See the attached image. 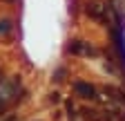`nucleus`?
<instances>
[{"label":"nucleus","instance_id":"6e6552de","mask_svg":"<svg viewBox=\"0 0 125 121\" xmlns=\"http://www.w3.org/2000/svg\"><path fill=\"white\" fill-rule=\"evenodd\" d=\"M5 2H11V0H5Z\"/></svg>","mask_w":125,"mask_h":121},{"label":"nucleus","instance_id":"20e7f679","mask_svg":"<svg viewBox=\"0 0 125 121\" xmlns=\"http://www.w3.org/2000/svg\"><path fill=\"white\" fill-rule=\"evenodd\" d=\"M103 94L107 97V101L112 105H118V108L125 110V90L123 87H116V85H105L103 87Z\"/></svg>","mask_w":125,"mask_h":121},{"label":"nucleus","instance_id":"f257e3e1","mask_svg":"<svg viewBox=\"0 0 125 121\" xmlns=\"http://www.w3.org/2000/svg\"><path fill=\"white\" fill-rule=\"evenodd\" d=\"M83 11H85L87 18L96 20L101 25H109V11H112V7H109L107 2H101V0H87Z\"/></svg>","mask_w":125,"mask_h":121},{"label":"nucleus","instance_id":"423d86ee","mask_svg":"<svg viewBox=\"0 0 125 121\" xmlns=\"http://www.w3.org/2000/svg\"><path fill=\"white\" fill-rule=\"evenodd\" d=\"M47 101L56 105V103H60V94H58V92H49V97H47Z\"/></svg>","mask_w":125,"mask_h":121},{"label":"nucleus","instance_id":"f03ea898","mask_svg":"<svg viewBox=\"0 0 125 121\" xmlns=\"http://www.w3.org/2000/svg\"><path fill=\"white\" fill-rule=\"evenodd\" d=\"M67 54L72 56H98V49L94 47L89 40H81V38H74L67 43Z\"/></svg>","mask_w":125,"mask_h":121},{"label":"nucleus","instance_id":"39448f33","mask_svg":"<svg viewBox=\"0 0 125 121\" xmlns=\"http://www.w3.org/2000/svg\"><path fill=\"white\" fill-rule=\"evenodd\" d=\"M13 32V20L11 18H2L0 20V36H7Z\"/></svg>","mask_w":125,"mask_h":121},{"label":"nucleus","instance_id":"0eeeda50","mask_svg":"<svg viewBox=\"0 0 125 121\" xmlns=\"http://www.w3.org/2000/svg\"><path fill=\"white\" fill-rule=\"evenodd\" d=\"M0 121H20L16 114H5V117H0Z\"/></svg>","mask_w":125,"mask_h":121},{"label":"nucleus","instance_id":"7ed1b4c3","mask_svg":"<svg viewBox=\"0 0 125 121\" xmlns=\"http://www.w3.org/2000/svg\"><path fill=\"white\" fill-rule=\"evenodd\" d=\"M74 94L83 101H98V87L94 83H87V81H76L74 85Z\"/></svg>","mask_w":125,"mask_h":121}]
</instances>
